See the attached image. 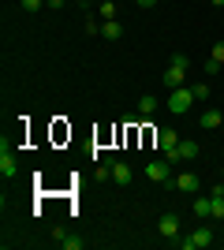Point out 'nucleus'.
<instances>
[{
  "mask_svg": "<svg viewBox=\"0 0 224 250\" xmlns=\"http://www.w3.org/2000/svg\"><path fill=\"white\" fill-rule=\"evenodd\" d=\"M194 108V90L191 86H180V90H172L168 94V112L183 116V112H191Z\"/></svg>",
  "mask_w": 224,
  "mask_h": 250,
  "instance_id": "f257e3e1",
  "label": "nucleus"
},
{
  "mask_svg": "<svg viewBox=\"0 0 224 250\" xmlns=\"http://www.w3.org/2000/svg\"><path fill=\"white\" fill-rule=\"evenodd\" d=\"M146 176L153 179V183H164V187H168V183H176V176H172V161H168V157H164V161H149V165H146Z\"/></svg>",
  "mask_w": 224,
  "mask_h": 250,
  "instance_id": "f03ea898",
  "label": "nucleus"
},
{
  "mask_svg": "<svg viewBox=\"0 0 224 250\" xmlns=\"http://www.w3.org/2000/svg\"><path fill=\"white\" fill-rule=\"evenodd\" d=\"M213 239H217V235H213V228H209V224H202V228H198V231H191L187 239H180V247H183V250H202V247H209Z\"/></svg>",
  "mask_w": 224,
  "mask_h": 250,
  "instance_id": "7ed1b4c3",
  "label": "nucleus"
},
{
  "mask_svg": "<svg viewBox=\"0 0 224 250\" xmlns=\"http://www.w3.org/2000/svg\"><path fill=\"white\" fill-rule=\"evenodd\" d=\"M198 153H202V149H198V142H191V138H180V142H176V149L168 153V161H194Z\"/></svg>",
  "mask_w": 224,
  "mask_h": 250,
  "instance_id": "20e7f679",
  "label": "nucleus"
},
{
  "mask_svg": "<svg viewBox=\"0 0 224 250\" xmlns=\"http://www.w3.org/2000/svg\"><path fill=\"white\" fill-rule=\"evenodd\" d=\"M157 231H161V239H180V217H176V213H164V217L157 220Z\"/></svg>",
  "mask_w": 224,
  "mask_h": 250,
  "instance_id": "39448f33",
  "label": "nucleus"
},
{
  "mask_svg": "<svg viewBox=\"0 0 224 250\" xmlns=\"http://www.w3.org/2000/svg\"><path fill=\"white\" fill-rule=\"evenodd\" d=\"M172 187H180L183 194H198V187H202V179L194 176V172H180V176H176V183H172Z\"/></svg>",
  "mask_w": 224,
  "mask_h": 250,
  "instance_id": "423d86ee",
  "label": "nucleus"
},
{
  "mask_svg": "<svg viewBox=\"0 0 224 250\" xmlns=\"http://www.w3.org/2000/svg\"><path fill=\"white\" fill-rule=\"evenodd\" d=\"M164 86H168V90L187 86V71H183V67H176V63H168V67H164Z\"/></svg>",
  "mask_w": 224,
  "mask_h": 250,
  "instance_id": "0eeeda50",
  "label": "nucleus"
},
{
  "mask_svg": "<svg viewBox=\"0 0 224 250\" xmlns=\"http://www.w3.org/2000/svg\"><path fill=\"white\" fill-rule=\"evenodd\" d=\"M176 142H180V135H176L172 127H161V131H157V146L164 149V157H168L172 149H176Z\"/></svg>",
  "mask_w": 224,
  "mask_h": 250,
  "instance_id": "6e6552de",
  "label": "nucleus"
},
{
  "mask_svg": "<svg viewBox=\"0 0 224 250\" xmlns=\"http://www.w3.org/2000/svg\"><path fill=\"white\" fill-rule=\"evenodd\" d=\"M191 213L198 220H209L213 217V198H202V194H198V198H194V206H191Z\"/></svg>",
  "mask_w": 224,
  "mask_h": 250,
  "instance_id": "1a4fd4ad",
  "label": "nucleus"
},
{
  "mask_svg": "<svg viewBox=\"0 0 224 250\" xmlns=\"http://www.w3.org/2000/svg\"><path fill=\"white\" fill-rule=\"evenodd\" d=\"M0 176H4V179H15V176H19V165H15V157H11L8 149L0 153Z\"/></svg>",
  "mask_w": 224,
  "mask_h": 250,
  "instance_id": "9d476101",
  "label": "nucleus"
},
{
  "mask_svg": "<svg viewBox=\"0 0 224 250\" xmlns=\"http://www.w3.org/2000/svg\"><path fill=\"white\" fill-rule=\"evenodd\" d=\"M112 183H131V165L112 161Z\"/></svg>",
  "mask_w": 224,
  "mask_h": 250,
  "instance_id": "9b49d317",
  "label": "nucleus"
},
{
  "mask_svg": "<svg viewBox=\"0 0 224 250\" xmlns=\"http://www.w3.org/2000/svg\"><path fill=\"white\" fill-rule=\"evenodd\" d=\"M198 124H202V127H205V131H217V127H221V124H224V116H221V112H217V108H209V112H202V120H198Z\"/></svg>",
  "mask_w": 224,
  "mask_h": 250,
  "instance_id": "f8f14e48",
  "label": "nucleus"
},
{
  "mask_svg": "<svg viewBox=\"0 0 224 250\" xmlns=\"http://www.w3.org/2000/svg\"><path fill=\"white\" fill-rule=\"evenodd\" d=\"M120 34H123V26H120L116 19H105V22H101V38H108V42H116Z\"/></svg>",
  "mask_w": 224,
  "mask_h": 250,
  "instance_id": "ddd939ff",
  "label": "nucleus"
},
{
  "mask_svg": "<svg viewBox=\"0 0 224 250\" xmlns=\"http://www.w3.org/2000/svg\"><path fill=\"white\" fill-rule=\"evenodd\" d=\"M153 112H157V97H153V94L139 97V116H153Z\"/></svg>",
  "mask_w": 224,
  "mask_h": 250,
  "instance_id": "4468645a",
  "label": "nucleus"
},
{
  "mask_svg": "<svg viewBox=\"0 0 224 250\" xmlns=\"http://www.w3.org/2000/svg\"><path fill=\"white\" fill-rule=\"evenodd\" d=\"M97 15H101V22H105V19H116V4H112V0H105V4L97 8Z\"/></svg>",
  "mask_w": 224,
  "mask_h": 250,
  "instance_id": "2eb2a0df",
  "label": "nucleus"
},
{
  "mask_svg": "<svg viewBox=\"0 0 224 250\" xmlns=\"http://www.w3.org/2000/svg\"><path fill=\"white\" fill-rule=\"evenodd\" d=\"M60 247H64V250H82L86 243H82V239H75V235H64V239H60Z\"/></svg>",
  "mask_w": 224,
  "mask_h": 250,
  "instance_id": "dca6fc26",
  "label": "nucleus"
},
{
  "mask_svg": "<svg viewBox=\"0 0 224 250\" xmlns=\"http://www.w3.org/2000/svg\"><path fill=\"white\" fill-rule=\"evenodd\" d=\"M209 198H213V217L224 220V194H209Z\"/></svg>",
  "mask_w": 224,
  "mask_h": 250,
  "instance_id": "f3484780",
  "label": "nucleus"
},
{
  "mask_svg": "<svg viewBox=\"0 0 224 250\" xmlns=\"http://www.w3.org/2000/svg\"><path fill=\"white\" fill-rule=\"evenodd\" d=\"M191 90H194V101H205V97H209V86H205V83L191 86Z\"/></svg>",
  "mask_w": 224,
  "mask_h": 250,
  "instance_id": "a211bd4d",
  "label": "nucleus"
},
{
  "mask_svg": "<svg viewBox=\"0 0 224 250\" xmlns=\"http://www.w3.org/2000/svg\"><path fill=\"white\" fill-rule=\"evenodd\" d=\"M172 63H176V67H183V71H187V67H191V60H187V56H183V52H176V56H172Z\"/></svg>",
  "mask_w": 224,
  "mask_h": 250,
  "instance_id": "6ab92c4d",
  "label": "nucleus"
},
{
  "mask_svg": "<svg viewBox=\"0 0 224 250\" xmlns=\"http://www.w3.org/2000/svg\"><path fill=\"white\" fill-rule=\"evenodd\" d=\"M19 4H22V11H38L45 0H19Z\"/></svg>",
  "mask_w": 224,
  "mask_h": 250,
  "instance_id": "aec40b11",
  "label": "nucleus"
},
{
  "mask_svg": "<svg viewBox=\"0 0 224 250\" xmlns=\"http://www.w3.org/2000/svg\"><path fill=\"white\" fill-rule=\"evenodd\" d=\"M213 60L224 67V42H217V45H213Z\"/></svg>",
  "mask_w": 224,
  "mask_h": 250,
  "instance_id": "412c9836",
  "label": "nucleus"
},
{
  "mask_svg": "<svg viewBox=\"0 0 224 250\" xmlns=\"http://www.w3.org/2000/svg\"><path fill=\"white\" fill-rule=\"evenodd\" d=\"M217 71H221V63H217L213 56H209V60H205V75H217Z\"/></svg>",
  "mask_w": 224,
  "mask_h": 250,
  "instance_id": "4be33fe9",
  "label": "nucleus"
},
{
  "mask_svg": "<svg viewBox=\"0 0 224 250\" xmlns=\"http://www.w3.org/2000/svg\"><path fill=\"white\" fill-rule=\"evenodd\" d=\"M45 4H49V8H64L67 0H45Z\"/></svg>",
  "mask_w": 224,
  "mask_h": 250,
  "instance_id": "5701e85b",
  "label": "nucleus"
},
{
  "mask_svg": "<svg viewBox=\"0 0 224 250\" xmlns=\"http://www.w3.org/2000/svg\"><path fill=\"white\" fill-rule=\"evenodd\" d=\"M135 4H139V8H153V4H157V0H135Z\"/></svg>",
  "mask_w": 224,
  "mask_h": 250,
  "instance_id": "b1692460",
  "label": "nucleus"
},
{
  "mask_svg": "<svg viewBox=\"0 0 224 250\" xmlns=\"http://www.w3.org/2000/svg\"><path fill=\"white\" fill-rule=\"evenodd\" d=\"M213 4H217V8H221V4H224V0H213Z\"/></svg>",
  "mask_w": 224,
  "mask_h": 250,
  "instance_id": "393cba45",
  "label": "nucleus"
},
{
  "mask_svg": "<svg viewBox=\"0 0 224 250\" xmlns=\"http://www.w3.org/2000/svg\"><path fill=\"white\" fill-rule=\"evenodd\" d=\"M79 4H90V0H79Z\"/></svg>",
  "mask_w": 224,
  "mask_h": 250,
  "instance_id": "a878e982",
  "label": "nucleus"
},
{
  "mask_svg": "<svg viewBox=\"0 0 224 250\" xmlns=\"http://www.w3.org/2000/svg\"><path fill=\"white\" fill-rule=\"evenodd\" d=\"M221 176H224V168H221Z\"/></svg>",
  "mask_w": 224,
  "mask_h": 250,
  "instance_id": "bb28decb",
  "label": "nucleus"
}]
</instances>
